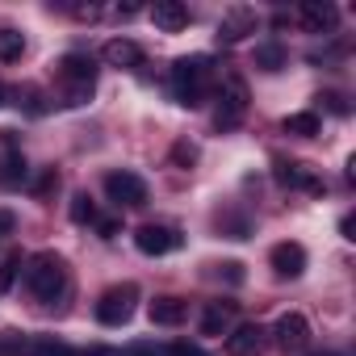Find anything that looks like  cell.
Returning <instances> with one entry per match:
<instances>
[{"mask_svg":"<svg viewBox=\"0 0 356 356\" xmlns=\"http://www.w3.org/2000/svg\"><path fill=\"white\" fill-rule=\"evenodd\" d=\"M22 181H26V159L17 151H9L0 159V185H22Z\"/></svg>","mask_w":356,"mask_h":356,"instance_id":"21","label":"cell"},{"mask_svg":"<svg viewBox=\"0 0 356 356\" xmlns=\"http://www.w3.org/2000/svg\"><path fill=\"white\" fill-rule=\"evenodd\" d=\"M172 163H176V168H193V163H197V147L181 138V143L172 147Z\"/></svg>","mask_w":356,"mask_h":356,"instance_id":"26","label":"cell"},{"mask_svg":"<svg viewBox=\"0 0 356 356\" xmlns=\"http://www.w3.org/2000/svg\"><path fill=\"white\" fill-rule=\"evenodd\" d=\"M105 193H109V202H118L126 210L147 206V181H143V176H134V172H109L105 176Z\"/></svg>","mask_w":356,"mask_h":356,"instance_id":"7","label":"cell"},{"mask_svg":"<svg viewBox=\"0 0 356 356\" xmlns=\"http://www.w3.org/2000/svg\"><path fill=\"white\" fill-rule=\"evenodd\" d=\"M22 55H26L22 30H0V63H17Z\"/></svg>","mask_w":356,"mask_h":356,"instance_id":"19","label":"cell"},{"mask_svg":"<svg viewBox=\"0 0 356 356\" xmlns=\"http://www.w3.org/2000/svg\"><path fill=\"white\" fill-rule=\"evenodd\" d=\"M130 356H159V352H151V348H134Z\"/></svg>","mask_w":356,"mask_h":356,"instance_id":"36","label":"cell"},{"mask_svg":"<svg viewBox=\"0 0 356 356\" xmlns=\"http://www.w3.org/2000/svg\"><path fill=\"white\" fill-rule=\"evenodd\" d=\"M26 289H30L42 306L59 302V298L67 293V264H63V256H59V252H34V256L26 260Z\"/></svg>","mask_w":356,"mask_h":356,"instance_id":"1","label":"cell"},{"mask_svg":"<svg viewBox=\"0 0 356 356\" xmlns=\"http://www.w3.org/2000/svg\"><path fill=\"white\" fill-rule=\"evenodd\" d=\"M248 80L243 76H222V88H218V113H214V126L218 130H235L239 122H243V113H248Z\"/></svg>","mask_w":356,"mask_h":356,"instance_id":"4","label":"cell"},{"mask_svg":"<svg viewBox=\"0 0 356 356\" xmlns=\"http://www.w3.org/2000/svg\"><path fill=\"white\" fill-rule=\"evenodd\" d=\"M55 185H59V176H55V168H51V172L42 176V181H38V197H47V193H51Z\"/></svg>","mask_w":356,"mask_h":356,"instance_id":"33","label":"cell"},{"mask_svg":"<svg viewBox=\"0 0 356 356\" xmlns=\"http://www.w3.org/2000/svg\"><path fill=\"white\" fill-rule=\"evenodd\" d=\"M59 97H63V105H84L88 97H92V84H97V63H92V55H84V51H72V55H63L59 59Z\"/></svg>","mask_w":356,"mask_h":356,"instance_id":"3","label":"cell"},{"mask_svg":"<svg viewBox=\"0 0 356 356\" xmlns=\"http://www.w3.org/2000/svg\"><path fill=\"white\" fill-rule=\"evenodd\" d=\"M277 181L285 189H306L310 197H323L327 193V181H318L314 168L302 163V159H277Z\"/></svg>","mask_w":356,"mask_h":356,"instance_id":"8","label":"cell"},{"mask_svg":"<svg viewBox=\"0 0 356 356\" xmlns=\"http://www.w3.org/2000/svg\"><path fill=\"white\" fill-rule=\"evenodd\" d=\"M318 101H327V109H331V113H339V118H343V113H348V101H343V97H339V92H323V97H318Z\"/></svg>","mask_w":356,"mask_h":356,"instance_id":"29","label":"cell"},{"mask_svg":"<svg viewBox=\"0 0 356 356\" xmlns=\"http://www.w3.org/2000/svg\"><path fill=\"white\" fill-rule=\"evenodd\" d=\"M0 101H5V88H0Z\"/></svg>","mask_w":356,"mask_h":356,"instance_id":"38","label":"cell"},{"mask_svg":"<svg viewBox=\"0 0 356 356\" xmlns=\"http://www.w3.org/2000/svg\"><path fill=\"white\" fill-rule=\"evenodd\" d=\"M147 314H151V323H155V327H181V323H185V314H189V306H185L181 298H155Z\"/></svg>","mask_w":356,"mask_h":356,"instance_id":"16","label":"cell"},{"mask_svg":"<svg viewBox=\"0 0 356 356\" xmlns=\"http://www.w3.org/2000/svg\"><path fill=\"white\" fill-rule=\"evenodd\" d=\"M318 130H323L318 113H289V118H285V134H302V138H314Z\"/></svg>","mask_w":356,"mask_h":356,"instance_id":"20","label":"cell"},{"mask_svg":"<svg viewBox=\"0 0 356 356\" xmlns=\"http://www.w3.org/2000/svg\"><path fill=\"white\" fill-rule=\"evenodd\" d=\"M268 260H273V273L281 277V281H293V277H302V268H306V248L302 243H277L273 252H268Z\"/></svg>","mask_w":356,"mask_h":356,"instance_id":"10","label":"cell"},{"mask_svg":"<svg viewBox=\"0 0 356 356\" xmlns=\"http://www.w3.org/2000/svg\"><path fill=\"white\" fill-rule=\"evenodd\" d=\"M248 34H256V13H252V9H243V5H235V9L218 22V42L235 47V42H243Z\"/></svg>","mask_w":356,"mask_h":356,"instance_id":"12","label":"cell"},{"mask_svg":"<svg viewBox=\"0 0 356 356\" xmlns=\"http://www.w3.org/2000/svg\"><path fill=\"white\" fill-rule=\"evenodd\" d=\"M72 222H97V206L88 193H76L72 197Z\"/></svg>","mask_w":356,"mask_h":356,"instance_id":"24","label":"cell"},{"mask_svg":"<svg viewBox=\"0 0 356 356\" xmlns=\"http://www.w3.org/2000/svg\"><path fill=\"white\" fill-rule=\"evenodd\" d=\"M151 22H155L163 34H181V30L189 26V9L181 5V0H155Z\"/></svg>","mask_w":356,"mask_h":356,"instance_id":"14","label":"cell"},{"mask_svg":"<svg viewBox=\"0 0 356 356\" xmlns=\"http://www.w3.org/2000/svg\"><path fill=\"white\" fill-rule=\"evenodd\" d=\"M218 273H222L227 281H235V285L243 281V264H235V260H231V264H218Z\"/></svg>","mask_w":356,"mask_h":356,"instance_id":"32","label":"cell"},{"mask_svg":"<svg viewBox=\"0 0 356 356\" xmlns=\"http://www.w3.org/2000/svg\"><path fill=\"white\" fill-rule=\"evenodd\" d=\"M34 356H76V352H72L67 343H55V339H38Z\"/></svg>","mask_w":356,"mask_h":356,"instance_id":"27","label":"cell"},{"mask_svg":"<svg viewBox=\"0 0 356 356\" xmlns=\"http://www.w3.org/2000/svg\"><path fill=\"white\" fill-rule=\"evenodd\" d=\"M17 273H22V252H13V256H5V264H0V293H9V289H13V281H17Z\"/></svg>","mask_w":356,"mask_h":356,"instance_id":"23","label":"cell"},{"mask_svg":"<svg viewBox=\"0 0 356 356\" xmlns=\"http://www.w3.org/2000/svg\"><path fill=\"white\" fill-rule=\"evenodd\" d=\"M13 227H17V214H13V210H0V239H9Z\"/></svg>","mask_w":356,"mask_h":356,"instance_id":"30","label":"cell"},{"mask_svg":"<svg viewBox=\"0 0 356 356\" xmlns=\"http://www.w3.org/2000/svg\"><path fill=\"white\" fill-rule=\"evenodd\" d=\"M218 227H222L231 239H248V231H252L248 218H239V214H218Z\"/></svg>","mask_w":356,"mask_h":356,"instance_id":"25","label":"cell"},{"mask_svg":"<svg viewBox=\"0 0 356 356\" xmlns=\"http://www.w3.org/2000/svg\"><path fill=\"white\" fill-rule=\"evenodd\" d=\"M101 59H105L109 67H138V63H143V47L130 42V38H109L105 51H101Z\"/></svg>","mask_w":356,"mask_h":356,"instance_id":"15","label":"cell"},{"mask_svg":"<svg viewBox=\"0 0 356 356\" xmlns=\"http://www.w3.org/2000/svg\"><path fill=\"white\" fill-rule=\"evenodd\" d=\"M134 248L143 256H168V252L181 248V231H176V227H159V222H147V227L134 231Z\"/></svg>","mask_w":356,"mask_h":356,"instance_id":"9","label":"cell"},{"mask_svg":"<svg viewBox=\"0 0 356 356\" xmlns=\"http://www.w3.org/2000/svg\"><path fill=\"white\" fill-rule=\"evenodd\" d=\"M256 67L281 72V67H285V51H281V47H256Z\"/></svg>","mask_w":356,"mask_h":356,"instance_id":"22","label":"cell"},{"mask_svg":"<svg viewBox=\"0 0 356 356\" xmlns=\"http://www.w3.org/2000/svg\"><path fill=\"white\" fill-rule=\"evenodd\" d=\"M273 335H277V348H281L285 356H306V348H310V323H306V314H298V310L281 314L277 327H273Z\"/></svg>","mask_w":356,"mask_h":356,"instance_id":"6","label":"cell"},{"mask_svg":"<svg viewBox=\"0 0 356 356\" xmlns=\"http://www.w3.org/2000/svg\"><path fill=\"white\" fill-rule=\"evenodd\" d=\"M134 302H138V285H113V289H105L101 293V302H97V318L105 323V327H122V323H130V314H134Z\"/></svg>","mask_w":356,"mask_h":356,"instance_id":"5","label":"cell"},{"mask_svg":"<svg viewBox=\"0 0 356 356\" xmlns=\"http://www.w3.org/2000/svg\"><path fill=\"white\" fill-rule=\"evenodd\" d=\"M118 227H122L118 218H101V222H97V231H101L105 239H113V235H118Z\"/></svg>","mask_w":356,"mask_h":356,"instance_id":"34","label":"cell"},{"mask_svg":"<svg viewBox=\"0 0 356 356\" xmlns=\"http://www.w3.org/2000/svg\"><path fill=\"white\" fill-rule=\"evenodd\" d=\"M168 356H210L202 343H189V339H176L172 348H168Z\"/></svg>","mask_w":356,"mask_h":356,"instance_id":"28","label":"cell"},{"mask_svg":"<svg viewBox=\"0 0 356 356\" xmlns=\"http://www.w3.org/2000/svg\"><path fill=\"white\" fill-rule=\"evenodd\" d=\"M72 13H76L80 22H97V17H101V5H76Z\"/></svg>","mask_w":356,"mask_h":356,"instance_id":"31","label":"cell"},{"mask_svg":"<svg viewBox=\"0 0 356 356\" xmlns=\"http://www.w3.org/2000/svg\"><path fill=\"white\" fill-rule=\"evenodd\" d=\"M210 80H214V67L206 55H193V59H176L172 67V97L176 105H185V109H197L210 92Z\"/></svg>","mask_w":356,"mask_h":356,"instance_id":"2","label":"cell"},{"mask_svg":"<svg viewBox=\"0 0 356 356\" xmlns=\"http://www.w3.org/2000/svg\"><path fill=\"white\" fill-rule=\"evenodd\" d=\"M84 356H122V352H118V348H105V343H97V348H88Z\"/></svg>","mask_w":356,"mask_h":356,"instance_id":"35","label":"cell"},{"mask_svg":"<svg viewBox=\"0 0 356 356\" xmlns=\"http://www.w3.org/2000/svg\"><path fill=\"white\" fill-rule=\"evenodd\" d=\"M9 97H13V105H17V109H26V113H34V118H38V113H47V101H42V92H38L34 84H22V88H13Z\"/></svg>","mask_w":356,"mask_h":356,"instance_id":"18","label":"cell"},{"mask_svg":"<svg viewBox=\"0 0 356 356\" xmlns=\"http://www.w3.org/2000/svg\"><path fill=\"white\" fill-rule=\"evenodd\" d=\"M268 331L260 327V323H243V327H235L231 335H227V356H260L264 352V339Z\"/></svg>","mask_w":356,"mask_h":356,"instance_id":"11","label":"cell"},{"mask_svg":"<svg viewBox=\"0 0 356 356\" xmlns=\"http://www.w3.org/2000/svg\"><path fill=\"white\" fill-rule=\"evenodd\" d=\"M231 310H235V302H214L206 314H202V331L206 335H227V327H231Z\"/></svg>","mask_w":356,"mask_h":356,"instance_id":"17","label":"cell"},{"mask_svg":"<svg viewBox=\"0 0 356 356\" xmlns=\"http://www.w3.org/2000/svg\"><path fill=\"white\" fill-rule=\"evenodd\" d=\"M298 17H302V26H306L310 34H331V30L339 26V9H335V5H327V0H323V5H318V0L302 5V9H298Z\"/></svg>","mask_w":356,"mask_h":356,"instance_id":"13","label":"cell"},{"mask_svg":"<svg viewBox=\"0 0 356 356\" xmlns=\"http://www.w3.org/2000/svg\"><path fill=\"white\" fill-rule=\"evenodd\" d=\"M318 356H335V352H318Z\"/></svg>","mask_w":356,"mask_h":356,"instance_id":"37","label":"cell"}]
</instances>
